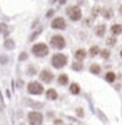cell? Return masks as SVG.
<instances>
[{
  "mask_svg": "<svg viewBox=\"0 0 122 125\" xmlns=\"http://www.w3.org/2000/svg\"><path fill=\"white\" fill-rule=\"evenodd\" d=\"M74 57H76V59H78V62H81L83 59H85L86 52L84 49H78L76 53H74Z\"/></svg>",
  "mask_w": 122,
  "mask_h": 125,
  "instance_id": "10",
  "label": "cell"
},
{
  "mask_svg": "<svg viewBox=\"0 0 122 125\" xmlns=\"http://www.w3.org/2000/svg\"><path fill=\"white\" fill-rule=\"evenodd\" d=\"M70 92L72 94H79L80 93V87H79V84L78 83H72L71 85H70Z\"/></svg>",
  "mask_w": 122,
  "mask_h": 125,
  "instance_id": "13",
  "label": "cell"
},
{
  "mask_svg": "<svg viewBox=\"0 0 122 125\" xmlns=\"http://www.w3.org/2000/svg\"><path fill=\"white\" fill-rule=\"evenodd\" d=\"M67 64V57L62 53H58V54H54L52 57V65L55 67V69H61L65 65Z\"/></svg>",
  "mask_w": 122,
  "mask_h": 125,
  "instance_id": "1",
  "label": "cell"
},
{
  "mask_svg": "<svg viewBox=\"0 0 122 125\" xmlns=\"http://www.w3.org/2000/svg\"><path fill=\"white\" fill-rule=\"evenodd\" d=\"M31 51H32V54H34V55H36V57H40V58H42V57H46L47 54H48V52H49L48 46H47L46 43H42V42L34 45Z\"/></svg>",
  "mask_w": 122,
  "mask_h": 125,
  "instance_id": "2",
  "label": "cell"
},
{
  "mask_svg": "<svg viewBox=\"0 0 122 125\" xmlns=\"http://www.w3.org/2000/svg\"><path fill=\"white\" fill-rule=\"evenodd\" d=\"M40 78L43 81V82H46V83H50L52 82V79H53V73L49 71V70H43L42 72H41V75H40Z\"/></svg>",
  "mask_w": 122,
  "mask_h": 125,
  "instance_id": "8",
  "label": "cell"
},
{
  "mask_svg": "<svg viewBox=\"0 0 122 125\" xmlns=\"http://www.w3.org/2000/svg\"><path fill=\"white\" fill-rule=\"evenodd\" d=\"M115 78H116V75H115L113 71L107 72V75H105V79H107L108 82H114V81H115Z\"/></svg>",
  "mask_w": 122,
  "mask_h": 125,
  "instance_id": "16",
  "label": "cell"
},
{
  "mask_svg": "<svg viewBox=\"0 0 122 125\" xmlns=\"http://www.w3.org/2000/svg\"><path fill=\"white\" fill-rule=\"evenodd\" d=\"M107 43L108 45H110V46H114V45L116 43V39H115V37H108Z\"/></svg>",
  "mask_w": 122,
  "mask_h": 125,
  "instance_id": "21",
  "label": "cell"
},
{
  "mask_svg": "<svg viewBox=\"0 0 122 125\" xmlns=\"http://www.w3.org/2000/svg\"><path fill=\"white\" fill-rule=\"evenodd\" d=\"M54 124L55 125H62V123H61L60 120H55V122H54Z\"/></svg>",
  "mask_w": 122,
  "mask_h": 125,
  "instance_id": "25",
  "label": "cell"
},
{
  "mask_svg": "<svg viewBox=\"0 0 122 125\" xmlns=\"http://www.w3.org/2000/svg\"><path fill=\"white\" fill-rule=\"evenodd\" d=\"M105 30H107V27L104 24H99L95 28V32H96L97 36H103L105 34Z\"/></svg>",
  "mask_w": 122,
  "mask_h": 125,
  "instance_id": "9",
  "label": "cell"
},
{
  "mask_svg": "<svg viewBox=\"0 0 122 125\" xmlns=\"http://www.w3.org/2000/svg\"><path fill=\"white\" fill-rule=\"evenodd\" d=\"M28 119H29V124L30 125H42V122H43L42 114L36 112V111H32L28 114Z\"/></svg>",
  "mask_w": 122,
  "mask_h": 125,
  "instance_id": "3",
  "label": "cell"
},
{
  "mask_svg": "<svg viewBox=\"0 0 122 125\" xmlns=\"http://www.w3.org/2000/svg\"><path fill=\"white\" fill-rule=\"evenodd\" d=\"M90 71H91L92 73H95V75H98L101 72V66L97 65V64H92L91 66H90Z\"/></svg>",
  "mask_w": 122,
  "mask_h": 125,
  "instance_id": "15",
  "label": "cell"
},
{
  "mask_svg": "<svg viewBox=\"0 0 122 125\" xmlns=\"http://www.w3.org/2000/svg\"><path fill=\"white\" fill-rule=\"evenodd\" d=\"M25 58H28V54H26V53H22V54H20V57H19V59H20V60H24Z\"/></svg>",
  "mask_w": 122,
  "mask_h": 125,
  "instance_id": "24",
  "label": "cell"
},
{
  "mask_svg": "<svg viewBox=\"0 0 122 125\" xmlns=\"http://www.w3.org/2000/svg\"><path fill=\"white\" fill-rule=\"evenodd\" d=\"M50 45L55 49H62L63 47L66 46V41H65V39L61 35H54L50 39Z\"/></svg>",
  "mask_w": 122,
  "mask_h": 125,
  "instance_id": "4",
  "label": "cell"
},
{
  "mask_svg": "<svg viewBox=\"0 0 122 125\" xmlns=\"http://www.w3.org/2000/svg\"><path fill=\"white\" fill-rule=\"evenodd\" d=\"M67 15L71 18V21H79L81 18V10L78 7V6H71L68 10H67Z\"/></svg>",
  "mask_w": 122,
  "mask_h": 125,
  "instance_id": "6",
  "label": "cell"
},
{
  "mask_svg": "<svg viewBox=\"0 0 122 125\" xmlns=\"http://www.w3.org/2000/svg\"><path fill=\"white\" fill-rule=\"evenodd\" d=\"M101 54H102V57H103L104 59H108V58H109V52L105 51V49H104V51H102V52H101Z\"/></svg>",
  "mask_w": 122,
  "mask_h": 125,
  "instance_id": "23",
  "label": "cell"
},
{
  "mask_svg": "<svg viewBox=\"0 0 122 125\" xmlns=\"http://www.w3.org/2000/svg\"><path fill=\"white\" fill-rule=\"evenodd\" d=\"M6 31H7V25L6 24H0V32L5 34Z\"/></svg>",
  "mask_w": 122,
  "mask_h": 125,
  "instance_id": "22",
  "label": "cell"
},
{
  "mask_svg": "<svg viewBox=\"0 0 122 125\" xmlns=\"http://www.w3.org/2000/svg\"><path fill=\"white\" fill-rule=\"evenodd\" d=\"M102 15L104 16L105 18H110V17L113 16V11H111V10H103Z\"/></svg>",
  "mask_w": 122,
  "mask_h": 125,
  "instance_id": "20",
  "label": "cell"
},
{
  "mask_svg": "<svg viewBox=\"0 0 122 125\" xmlns=\"http://www.w3.org/2000/svg\"><path fill=\"white\" fill-rule=\"evenodd\" d=\"M110 31H111L114 35H120V34L122 32L121 24H113L111 28H110Z\"/></svg>",
  "mask_w": 122,
  "mask_h": 125,
  "instance_id": "11",
  "label": "cell"
},
{
  "mask_svg": "<svg viewBox=\"0 0 122 125\" xmlns=\"http://www.w3.org/2000/svg\"><path fill=\"white\" fill-rule=\"evenodd\" d=\"M98 52H99V48L97 46H92L90 48V55L91 57H95V55H97L98 54Z\"/></svg>",
  "mask_w": 122,
  "mask_h": 125,
  "instance_id": "19",
  "label": "cell"
},
{
  "mask_svg": "<svg viewBox=\"0 0 122 125\" xmlns=\"http://www.w3.org/2000/svg\"><path fill=\"white\" fill-rule=\"evenodd\" d=\"M52 28L53 29H58V30H62L66 28V22L62 17H56L53 19L52 22Z\"/></svg>",
  "mask_w": 122,
  "mask_h": 125,
  "instance_id": "7",
  "label": "cell"
},
{
  "mask_svg": "<svg viewBox=\"0 0 122 125\" xmlns=\"http://www.w3.org/2000/svg\"><path fill=\"white\" fill-rule=\"evenodd\" d=\"M28 92L32 95H40L43 93V87L38 82H30L28 84Z\"/></svg>",
  "mask_w": 122,
  "mask_h": 125,
  "instance_id": "5",
  "label": "cell"
},
{
  "mask_svg": "<svg viewBox=\"0 0 122 125\" xmlns=\"http://www.w3.org/2000/svg\"><path fill=\"white\" fill-rule=\"evenodd\" d=\"M58 81H59V83H60L61 85H66V84L68 83V76H67L66 73H62V75L59 76Z\"/></svg>",
  "mask_w": 122,
  "mask_h": 125,
  "instance_id": "14",
  "label": "cell"
},
{
  "mask_svg": "<svg viewBox=\"0 0 122 125\" xmlns=\"http://www.w3.org/2000/svg\"><path fill=\"white\" fill-rule=\"evenodd\" d=\"M5 47H6L7 49H13V48H15V42H13L11 39H9V40L5 41Z\"/></svg>",
  "mask_w": 122,
  "mask_h": 125,
  "instance_id": "17",
  "label": "cell"
},
{
  "mask_svg": "<svg viewBox=\"0 0 122 125\" xmlns=\"http://www.w3.org/2000/svg\"><path fill=\"white\" fill-rule=\"evenodd\" d=\"M20 125H24V124H20Z\"/></svg>",
  "mask_w": 122,
  "mask_h": 125,
  "instance_id": "26",
  "label": "cell"
},
{
  "mask_svg": "<svg viewBox=\"0 0 122 125\" xmlns=\"http://www.w3.org/2000/svg\"><path fill=\"white\" fill-rule=\"evenodd\" d=\"M46 95H47V97H48L49 100H55V99L58 97V93L55 92V89H48Z\"/></svg>",
  "mask_w": 122,
  "mask_h": 125,
  "instance_id": "12",
  "label": "cell"
},
{
  "mask_svg": "<svg viewBox=\"0 0 122 125\" xmlns=\"http://www.w3.org/2000/svg\"><path fill=\"white\" fill-rule=\"evenodd\" d=\"M72 69L76 70V71H80L83 69V65H81V62H74L72 64Z\"/></svg>",
  "mask_w": 122,
  "mask_h": 125,
  "instance_id": "18",
  "label": "cell"
}]
</instances>
